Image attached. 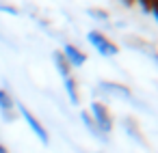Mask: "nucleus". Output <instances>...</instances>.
Returning <instances> with one entry per match:
<instances>
[{
	"label": "nucleus",
	"instance_id": "f257e3e1",
	"mask_svg": "<svg viewBox=\"0 0 158 153\" xmlns=\"http://www.w3.org/2000/svg\"><path fill=\"white\" fill-rule=\"evenodd\" d=\"M87 39H89V43L93 45V50H95L98 54H102V56H117V54H119V45L113 43V41H110L106 35H102L100 30H89Z\"/></svg>",
	"mask_w": 158,
	"mask_h": 153
},
{
	"label": "nucleus",
	"instance_id": "f03ea898",
	"mask_svg": "<svg viewBox=\"0 0 158 153\" xmlns=\"http://www.w3.org/2000/svg\"><path fill=\"white\" fill-rule=\"evenodd\" d=\"M87 112L91 114V119L95 121V125H98V129H100L102 134H108V131L113 129V116H110L108 108H106L102 101H93Z\"/></svg>",
	"mask_w": 158,
	"mask_h": 153
},
{
	"label": "nucleus",
	"instance_id": "7ed1b4c3",
	"mask_svg": "<svg viewBox=\"0 0 158 153\" xmlns=\"http://www.w3.org/2000/svg\"><path fill=\"white\" fill-rule=\"evenodd\" d=\"M15 106H18V110H20L22 119L26 121V125L31 127V131H33V134L41 140V144H48V142H50V134H48V129L39 123V119H37V116H35V114H33L26 106H22V104H15Z\"/></svg>",
	"mask_w": 158,
	"mask_h": 153
},
{
	"label": "nucleus",
	"instance_id": "20e7f679",
	"mask_svg": "<svg viewBox=\"0 0 158 153\" xmlns=\"http://www.w3.org/2000/svg\"><path fill=\"white\" fill-rule=\"evenodd\" d=\"M63 54H65V58H67V63H69V67L74 69H78V67H82L85 63H87V54L78 48V45H74V43H65V48L61 50Z\"/></svg>",
	"mask_w": 158,
	"mask_h": 153
},
{
	"label": "nucleus",
	"instance_id": "39448f33",
	"mask_svg": "<svg viewBox=\"0 0 158 153\" xmlns=\"http://www.w3.org/2000/svg\"><path fill=\"white\" fill-rule=\"evenodd\" d=\"M100 88H102V91H106V93L119 95V97H123V99H130V97H132L130 88H128V86H123V84H117V82H108V80H104V82H100Z\"/></svg>",
	"mask_w": 158,
	"mask_h": 153
},
{
	"label": "nucleus",
	"instance_id": "423d86ee",
	"mask_svg": "<svg viewBox=\"0 0 158 153\" xmlns=\"http://www.w3.org/2000/svg\"><path fill=\"white\" fill-rule=\"evenodd\" d=\"M52 61H54V67L61 73V78H69L72 76V67H69V63H67V58H65V54L61 50L52 52Z\"/></svg>",
	"mask_w": 158,
	"mask_h": 153
},
{
	"label": "nucleus",
	"instance_id": "0eeeda50",
	"mask_svg": "<svg viewBox=\"0 0 158 153\" xmlns=\"http://www.w3.org/2000/svg\"><path fill=\"white\" fill-rule=\"evenodd\" d=\"M63 86H65V93H67L69 101H72L74 106H78V104H80V95H78V82H76V78H74V76L63 78Z\"/></svg>",
	"mask_w": 158,
	"mask_h": 153
},
{
	"label": "nucleus",
	"instance_id": "6e6552de",
	"mask_svg": "<svg viewBox=\"0 0 158 153\" xmlns=\"http://www.w3.org/2000/svg\"><path fill=\"white\" fill-rule=\"evenodd\" d=\"M80 121L85 123V127H87V129H89V131H91L93 136H98V138H100L102 142L106 140V134H102V131L98 129V125H95V121L91 119V114H89L87 110H82V112H80Z\"/></svg>",
	"mask_w": 158,
	"mask_h": 153
},
{
	"label": "nucleus",
	"instance_id": "1a4fd4ad",
	"mask_svg": "<svg viewBox=\"0 0 158 153\" xmlns=\"http://www.w3.org/2000/svg\"><path fill=\"white\" fill-rule=\"evenodd\" d=\"M13 108H15V101L9 95V91L0 88V112H13Z\"/></svg>",
	"mask_w": 158,
	"mask_h": 153
},
{
	"label": "nucleus",
	"instance_id": "9d476101",
	"mask_svg": "<svg viewBox=\"0 0 158 153\" xmlns=\"http://www.w3.org/2000/svg\"><path fill=\"white\" fill-rule=\"evenodd\" d=\"M123 127H126V131H128L130 136H134V138H136L139 142H143V140H141V131H139V125H136V121H134V119H126V121H123Z\"/></svg>",
	"mask_w": 158,
	"mask_h": 153
},
{
	"label": "nucleus",
	"instance_id": "9b49d317",
	"mask_svg": "<svg viewBox=\"0 0 158 153\" xmlns=\"http://www.w3.org/2000/svg\"><path fill=\"white\" fill-rule=\"evenodd\" d=\"M87 13L93 18V20H98V22H108V13L104 11V9H87Z\"/></svg>",
	"mask_w": 158,
	"mask_h": 153
},
{
	"label": "nucleus",
	"instance_id": "f8f14e48",
	"mask_svg": "<svg viewBox=\"0 0 158 153\" xmlns=\"http://www.w3.org/2000/svg\"><path fill=\"white\" fill-rule=\"evenodd\" d=\"M0 11L11 13V15H18V9H15V7H9V5H2V2H0Z\"/></svg>",
	"mask_w": 158,
	"mask_h": 153
},
{
	"label": "nucleus",
	"instance_id": "ddd939ff",
	"mask_svg": "<svg viewBox=\"0 0 158 153\" xmlns=\"http://www.w3.org/2000/svg\"><path fill=\"white\" fill-rule=\"evenodd\" d=\"M2 119L5 121H13L15 119V112H2Z\"/></svg>",
	"mask_w": 158,
	"mask_h": 153
},
{
	"label": "nucleus",
	"instance_id": "4468645a",
	"mask_svg": "<svg viewBox=\"0 0 158 153\" xmlns=\"http://www.w3.org/2000/svg\"><path fill=\"white\" fill-rule=\"evenodd\" d=\"M0 153H9V149H7L5 144H0Z\"/></svg>",
	"mask_w": 158,
	"mask_h": 153
},
{
	"label": "nucleus",
	"instance_id": "2eb2a0df",
	"mask_svg": "<svg viewBox=\"0 0 158 153\" xmlns=\"http://www.w3.org/2000/svg\"><path fill=\"white\" fill-rule=\"evenodd\" d=\"M123 2H126V5H134V2H136V0H123Z\"/></svg>",
	"mask_w": 158,
	"mask_h": 153
}]
</instances>
